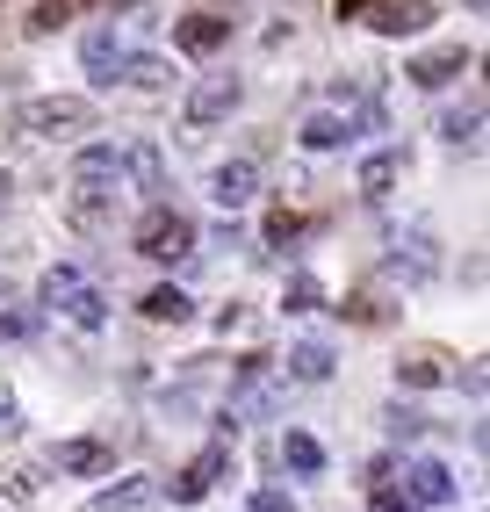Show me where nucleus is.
<instances>
[{"label":"nucleus","mask_w":490,"mask_h":512,"mask_svg":"<svg viewBox=\"0 0 490 512\" xmlns=\"http://www.w3.org/2000/svg\"><path fill=\"white\" fill-rule=\"evenodd\" d=\"M296 138H303L310 152H332V145H346V138H361V130H354V116H339V109H318V116H310V123L296 130Z\"/></svg>","instance_id":"f8f14e48"},{"label":"nucleus","mask_w":490,"mask_h":512,"mask_svg":"<svg viewBox=\"0 0 490 512\" xmlns=\"http://www.w3.org/2000/svg\"><path fill=\"white\" fill-rule=\"evenodd\" d=\"M15 433H22V419H15V404L0 397V440H15Z\"/></svg>","instance_id":"c756f323"},{"label":"nucleus","mask_w":490,"mask_h":512,"mask_svg":"<svg viewBox=\"0 0 490 512\" xmlns=\"http://www.w3.org/2000/svg\"><path fill=\"white\" fill-rule=\"evenodd\" d=\"M390 267H397V275H411V282H433V275H440L433 231H426V224H411V231L397 238V253H390Z\"/></svg>","instance_id":"6e6552de"},{"label":"nucleus","mask_w":490,"mask_h":512,"mask_svg":"<svg viewBox=\"0 0 490 512\" xmlns=\"http://www.w3.org/2000/svg\"><path fill=\"white\" fill-rule=\"evenodd\" d=\"M447 498H454V469H447V462L426 455V462H411V469H404V491H397L404 512H426V505H447Z\"/></svg>","instance_id":"20e7f679"},{"label":"nucleus","mask_w":490,"mask_h":512,"mask_svg":"<svg viewBox=\"0 0 490 512\" xmlns=\"http://www.w3.org/2000/svg\"><path fill=\"white\" fill-rule=\"evenodd\" d=\"M123 80H137V87H166V58H123Z\"/></svg>","instance_id":"b1692460"},{"label":"nucleus","mask_w":490,"mask_h":512,"mask_svg":"<svg viewBox=\"0 0 490 512\" xmlns=\"http://www.w3.org/2000/svg\"><path fill=\"white\" fill-rule=\"evenodd\" d=\"M368 22L382 29V37H418V29H433V22H440V8H433V0H382Z\"/></svg>","instance_id":"0eeeda50"},{"label":"nucleus","mask_w":490,"mask_h":512,"mask_svg":"<svg viewBox=\"0 0 490 512\" xmlns=\"http://www.w3.org/2000/svg\"><path fill=\"white\" fill-rule=\"evenodd\" d=\"M137 253L145 260H188L195 253V224L159 202V210H145V224H137Z\"/></svg>","instance_id":"f03ea898"},{"label":"nucleus","mask_w":490,"mask_h":512,"mask_svg":"<svg viewBox=\"0 0 490 512\" xmlns=\"http://www.w3.org/2000/svg\"><path fill=\"white\" fill-rule=\"evenodd\" d=\"M404 73H411L418 87H447L454 73H469V51H462V44H440V51H426V58H411Z\"/></svg>","instance_id":"1a4fd4ad"},{"label":"nucleus","mask_w":490,"mask_h":512,"mask_svg":"<svg viewBox=\"0 0 490 512\" xmlns=\"http://www.w3.org/2000/svg\"><path fill=\"white\" fill-rule=\"evenodd\" d=\"M238 73H209L195 94H188V130H209V123H224L231 109H238Z\"/></svg>","instance_id":"39448f33"},{"label":"nucleus","mask_w":490,"mask_h":512,"mask_svg":"<svg viewBox=\"0 0 490 512\" xmlns=\"http://www.w3.org/2000/svg\"><path fill=\"white\" fill-rule=\"evenodd\" d=\"M289 375L296 383H332V347L325 339H303V347L289 354Z\"/></svg>","instance_id":"dca6fc26"},{"label":"nucleus","mask_w":490,"mask_h":512,"mask_svg":"<svg viewBox=\"0 0 490 512\" xmlns=\"http://www.w3.org/2000/svg\"><path fill=\"white\" fill-rule=\"evenodd\" d=\"M361 8H368V0H339V15H361Z\"/></svg>","instance_id":"7c9ffc66"},{"label":"nucleus","mask_w":490,"mask_h":512,"mask_svg":"<svg viewBox=\"0 0 490 512\" xmlns=\"http://www.w3.org/2000/svg\"><path fill=\"white\" fill-rule=\"evenodd\" d=\"M123 166H130V174H137V188H145V195H166V159H159L152 145H137V152H130Z\"/></svg>","instance_id":"6ab92c4d"},{"label":"nucleus","mask_w":490,"mask_h":512,"mask_svg":"<svg viewBox=\"0 0 490 512\" xmlns=\"http://www.w3.org/2000/svg\"><path fill=\"white\" fill-rule=\"evenodd\" d=\"M8 498H37V469H8Z\"/></svg>","instance_id":"cd10ccee"},{"label":"nucleus","mask_w":490,"mask_h":512,"mask_svg":"<svg viewBox=\"0 0 490 512\" xmlns=\"http://www.w3.org/2000/svg\"><path fill=\"white\" fill-rule=\"evenodd\" d=\"M87 282H80V267H51V275H44V303H51V311H73V296H80Z\"/></svg>","instance_id":"aec40b11"},{"label":"nucleus","mask_w":490,"mask_h":512,"mask_svg":"<svg viewBox=\"0 0 490 512\" xmlns=\"http://www.w3.org/2000/svg\"><path fill=\"white\" fill-rule=\"evenodd\" d=\"M94 109L80 94H37V101H22L15 109V130H29V138H73V130H87Z\"/></svg>","instance_id":"f257e3e1"},{"label":"nucleus","mask_w":490,"mask_h":512,"mask_svg":"<svg viewBox=\"0 0 490 512\" xmlns=\"http://www.w3.org/2000/svg\"><path fill=\"white\" fill-rule=\"evenodd\" d=\"M123 37H116V29H94V37H87V73H94V87H116L123 80Z\"/></svg>","instance_id":"9b49d317"},{"label":"nucleus","mask_w":490,"mask_h":512,"mask_svg":"<svg viewBox=\"0 0 490 512\" xmlns=\"http://www.w3.org/2000/svg\"><path fill=\"white\" fill-rule=\"evenodd\" d=\"M397 174H404V152H375V159L361 166V195H368V202H390Z\"/></svg>","instance_id":"2eb2a0df"},{"label":"nucleus","mask_w":490,"mask_h":512,"mask_svg":"<svg viewBox=\"0 0 490 512\" xmlns=\"http://www.w3.org/2000/svg\"><path fill=\"white\" fill-rule=\"evenodd\" d=\"M65 8H73V0H44V8H37V15H29V29H37V37H51V29L65 22Z\"/></svg>","instance_id":"bb28decb"},{"label":"nucleus","mask_w":490,"mask_h":512,"mask_svg":"<svg viewBox=\"0 0 490 512\" xmlns=\"http://www.w3.org/2000/svg\"><path fill=\"white\" fill-rule=\"evenodd\" d=\"M296 231H303V224H296L289 210H274V217H267V246H296Z\"/></svg>","instance_id":"a878e982"},{"label":"nucleus","mask_w":490,"mask_h":512,"mask_svg":"<svg viewBox=\"0 0 490 512\" xmlns=\"http://www.w3.org/2000/svg\"><path fill=\"white\" fill-rule=\"evenodd\" d=\"M145 318H159V325H181V318H195V303H188V289L159 282V289L145 296Z\"/></svg>","instance_id":"a211bd4d"},{"label":"nucleus","mask_w":490,"mask_h":512,"mask_svg":"<svg viewBox=\"0 0 490 512\" xmlns=\"http://www.w3.org/2000/svg\"><path fill=\"white\" fill-rule=\"evenodd\" d=\"M289 311H318V303H325V289H318V275H289Z\"/></svg>","instance_id":"5701e85b"},{"label":"nucleus","mask_w":490,"mask_h":512,"mask_svg":"<svg viewBox=\"0 0 490 512\" xmlns=\"http://www.w3.org/2000/svg\"><path fill=\"white\" fill-rule=\"evenodd\" d=\"M51 469H65V476H109L116 469V448H109V440H58Z\"/></svg>","instance_id":"423d86ee"},{"label":"nucleus","mask_w":490,"mask_h":512,"mask_svg":"<svg viewBox=\"0 0 490 512\" xmlns=\"http://www.w3.org/2000/svg\"><path fill=\"white\" fill-rule=\"evenodd\" d=\"M253 512H296V505H289V491H274V484H267V491L253 498Z\"/></svg>","instance_id":"c85d7f7f"},{"label":"nucleus","mask_w":490,"mask_h":512,"mask_svg":"<svg viewBox=\"0 0 490 512\" xmlns=\"http://www.w3.org/2000/svg\"><path fill=\"white\" fill-rule=\"evenodd\" d=\"M173 37H181V51H217V44L231 37V15H188Z\"/></svg>","instance_id":"4468645a"},{"label":"nucleus","mask_w":490,"mask_h":512,"mask_svg":"<svg viewBox=\"0 0 490 512\" xmlns=\"http://www.w3.org/2000/svg\"><path fill=\"white\" fill-rule=\"evenodd\" d=\"M145 505H159V484H152V476H130V484H116V491L94 498V512H145Z\"/></svg>","instance_id":"ddd939ff"},{"label":"nucleus","mask_w":490,"mask_h":512,"mask_svg":"<svg viewBox=\"0 0 490 512\" xmlns=\"http://www.w3.org/2000/svg\"><path fill=\"white\" fill-rule=\"evenodd\" d=\"M0 339H37V311H0Z\"/></svg>","instance_id":"393cba45"},{"label":"nucleus","mask_w":490,"mask_h":512,"mask_svg":"<svg viewBox=\"0 0 490 512\" xmlns=\"http://www.w3.org/2000/svg\"><path fill=\"white\" fill-rule=\"evenodd\" d=\"M0 210H8V174H0Z\"/></svg>","instance_id":"473e14b6"},{"label":"nucleus","mask_w":490,"mask_h":512,"mask_svg":"<svg viewBox=\"0 0 490 512\" xmlns=\"http://www.w3.org/2000/svg\"><path fill=\"white\" fill-rule=\"evenodd\" d=\"M224 469H231V448L217 440V448H202V455H195L181 476H173V484H166L159 498H173V505H202L209 491H217V476H224Z\"/></svg>","instance_id":"7ed1b4c3"},{"label":"nucleus","mask_w":490,"mask_h":512,"mask_svg":"<svg viewBox=\"0 0 490 512\" xmlns=\"http://www.w3.org/2000/svg\"><path fill=\"white\" fill-rule=\"evenodd\" d=\"M447 375H454V368H447L440 354H411V361H397V383H404V390H440Z\"/></svg>","instance_id":"f3484780"},{"label":"nucleus","mask_w":490,"mask_h":512,"mask_svg":"<svg viewBox=\"0 0 490 512\" xmlns=\"http://www.w3.org/2000/svg\"><path fill=\"white\" fill-rule=\"evenodd\" d=\"M282 462L303 469V476H318V469H325V448H318L310 433H289V440H282Z\"/></svg>","instance_id":"412c9836"},{"label":"nucleus","mask_w":490,"mask_h":512,"mask_svg":"<svg viewBox=\"0 0 490 512\" xmlns=\"http://www.w3.org/2000/svg\"><path fill=\"white\" fill-rule=\"evenodd\" d=\"M253 188H260V166H253V159H231V166H217V174H209V195H217L224 210L253 202Z\"/></svg>","instance_id":"9d476101"},{"label":"nucleus","mask_w":490,"mask_h":512,"mask_svg":"<svg viewBox=\"0 0 490 512\" xmlns=\"http://www.w3.org/2000/svg\"><path fill=\"white\" fill-rule=\"evenodd\" d=\"M94 8H130V0H94Z\"/></svg>","instance_id":"2f4dec72"},{"label":"nucleus","mask_w":490,"mask_h":512,"mask_svg":"<svg viewBox=\"0 0 490 512\" xmlns=\"http://www.w3.org/2000/svg\"><path fill=\"white\" fill-rule=\"evenodd\" d=\"M476 123H483L476 101H469V109H447V116H440V138H447V145H476Z\"/></svg>","instance_id":"4be33fe9"}]
</instances>
